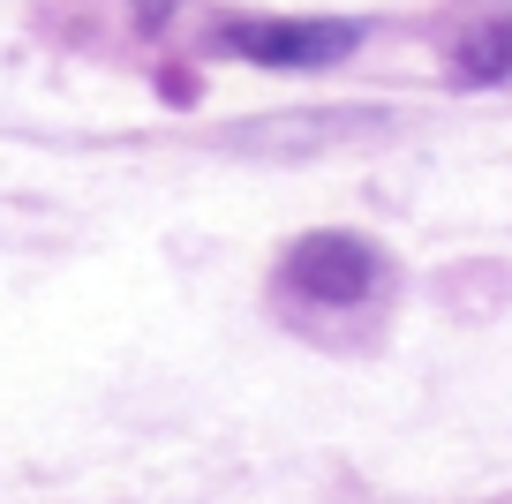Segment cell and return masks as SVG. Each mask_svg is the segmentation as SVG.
<instances>
[{
    "label": "cell",
    "instance_id": "obj_2",
    "mask_svg": "<svg viewBox=\"0 0 512 504\" xmlns=\"http://www.w3.org/2000/svg\"><path fill=\"white\" fill-rule=\"evenodd\" d=\"M279 279H287L302 301H324V309H354V301L377 294L384 256L369 249L362 234H302V241L287 249V271H279Z\"/></svg>",
    "mask_w": 512,
    "mask_h": 504
},
{
    "label": "cell",
    "instance_id": "obj_3",
    "mask_svg": "<svg viewBox=\"0 0 512 504\" xmlns=\"http://www.w3.org/2000/svg\"><path fill=\"white\" fill-rule=\"evenodd\" d=\"M452 83H512V16L482 23L452 46Z\"/></svg>",
    "mask_w": 512,
    "mask_h": 504
},
{
    "label": "cell",
    "instance_id": "obj_1",
    "mask_svg": "<svg viewBox=\"0 0 512 504\" xmlns=\"http://www.w3.org/2000/svg\"><path fill=\"white\" fill-rule=\"evenodd\" d=\"M219 38L256 68H339L354 46H362V23H302V16H234L219 23Z\"/></svg>",
    "mask_w": 512,
    "mask_h": 504
}]
</instances>
